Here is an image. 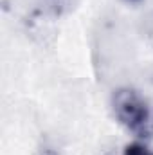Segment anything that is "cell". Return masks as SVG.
Returning a JSON list of instances; mask_svg holds the SVG:
<instances>
[{
	"label": "cell",
	"instance_id": "obj_1",
	"mask_svg": "<svg viewBox=\"0 0 153 155\" xmlns=\"http://www.w3.org/2000/svg\"><path fill=\"white\" fill-rule=\"evenodd\" d=\"M115 121L139 141L153 139V105L135 88L119 87L112 94Z\"/></svg>",
	"mask_w": 153,
	"mask_h": 155
},
{
	"label": "cell",
	"instance_id": "obj_2",
	"mask_svg": "<svg viewBox=\"0 0 153 155\" xmlns=\"http://www.w3.org/2000/svg\"><path fill=\"white\" fill-rule=\"evenodd\" d=\"M122 155H153V150L144 141H133L124 146Z\"/></svg>",
	"mask_w": 153,
	"mask_h": 155
},
{
	"label": "cell",
	"instance_id": "obj_3",
	"mask_svg": "<svg viewBox=\"0 0 153 155\" xmlns=\"http://www.w3.org/2000/svg\"><path fill=\"white\" fill-rule=\"evenodd\" d=\"M38 155H60V152H58L54 146H50V144H43V146L40 148Z\"/></svg>",
	"mask_w": 153,
	"mask_h": 155
},
{
	"label": "cell",
	"instance_id": "obj_4",
	"mask_svg": "<svg viewBox=\"0 0 153 155\" xmlns=\"http://www.w3.org/2000/svg\"><path fill=\"white\" fill-rule=\"evenodd\" d=\"M126 2H130V4H139V2H142V0H126Z\"/></svg>",
	"mask_w": 153,
	"mask_h": 155
}]
</instances>
